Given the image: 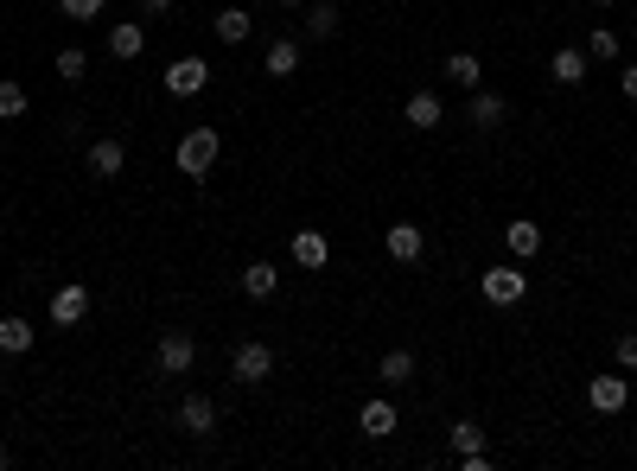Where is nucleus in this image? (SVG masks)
<instances>
[{
  "label": "nucleus",
  "instance_id": "nucleus-16",
  "mask_svg": "<svg viewBox=\"0 0 637 471\" xmlns=\"http://www.w3.org/2000/svg\"><path fill=\"white\" fill-rule=\"evenodd\" d=\"M147 51V32L134 26V20H115L109 26V58H141Z\"/></svg>",
  "mask_w": 637,
  "mask_h": 471
},
{
  "label": "nucleus",
  "instance_id": "nucleus-26",
  "mask_svg": "<svg viewBox=\"0 0 637 471\" xmlns=\"http://www.w3.org/2000/svg\"><path fill=\"white\" fill-rule=\"evenodd\" d=\"M26 115V90L20 83H0V121H20Z\"/></svg>",
  "mask_w": 637,
  "mask_h": 471
},
{
  "label": "nucleus",
  "instance_id": "nucleus-27",
  "mask_svg": "<svg viewBox=\"0 0 637 471\" xmlns=\"http://www.w3.org/2000/svg\"><path fill=\"white\" fill-rule=\"evenodd\" d=\"M83 71H90V58H83L77 45H71V51H58V77H64V83H77Z\"/></svg>",
  "mask_w": 637,
  "mask_h": 471
},
{
  "label": "nucleus",
  "instance_id": "nucleus-8",
  "mask_svg": "<svg viewBox=\"0 0 637 471\" xmlns=\"http://www.w3.org/2000/svg\"><path fill=\"white\" fill-rule=\"evenodd\" d=\"M587 401H593L599 414H618V408L631 401V376H625V370H618V376H593V382H587Z\"/></svg>",
  "mask_w": 637,
  "mask_h": 471
},
{
  "label": "nucleus",
  "instance_id": "nucleus-30",
  "mask_svg": "<svg viewBox=\"0 0 637 471\" xmlns=\"http://www.w3.org/2000/svg\"><path fill=\"white\" fill-rule=\"evenodd\" d=\"M618 370H637V331L618 338Z\"/></svg>",
  "mask_w": 637,
  "mask_h": 471
},
{
  "label": "nucleus",
  "instance_id": "nucleus-10",
  "mask_svg": "<svg viewBox=\"0 0 637 471\" xmlns=\"http://www.w3.org/2000/svg\"><path fill=\"white\" fill-rule=\"evenodd\" d=\"M504 121H510V102L504 96H497V90H472V128H504Z\"/></svg>",
  "mask_w": 637,
  "mask_h": 471
},
{
  "label": "nucleus",
  "instance_id": "nucleus-32",
  "mask_svg": "<svg viewBox=\"0 0 637 471\" xmlns=\"http://www.w3.org/2000/svg\"><path fill=\"white\" fill-rule=\"evenodd\" d=\"M141 7H147V13H166V7H172V0H141Z\"/></svg>",
  "mask_w": 637,
  "mask_h": 471
},
{
  "label": "nucleus",
  "instance_id": "nucleus-25",
  "mask_svg": "<svg viewBox=\"0 0 637 471\" xmlns=\"http://www.w3.org/2000/svg\"><path fill=\"white\" fill-rule=\"evenodd\" d=\"M453 452H459V459H472V452H485V427L459 421V427H453Z\"/></svg>",
  "mask_w": 637,
  "mask_h": 471
},
{
  "label": "nucleus",
  "instance_id": "nucleus-6",
  "mask_svg": "<svg viewBox=\"0 0 637 471\" xmlns=\"http://www.w3.org/2000/svg\"><path fill=\"white\" fill-rule=\"evenodd\" d=\"M204 83H211V64H204V58H179V64H166V96H198Z\"/></svg>",
  "mask_w": 637,
  "mask_h": 471
},
{
  "label": "nucleus",
  "instance_id": "nucleus-1",
  "mask_svg": "<svg viewBox=\"0 0 637 471\" xmlns=\"http://www.w3.org/2000/svg\"><path fill=\"white\" fill-rule=\"evenodd\" d=\"M217 128H192V134H185V141H179V153H172V160H179V172H185V179H211V166H217Z\"/></svg>",
  "mask_w": 637,
  "mask_h": 471
},
{
  "label": "nucleus",
  "instance_id": "nucleus-29",
  "mask_svg": "<svg viewBox=\"0 0 637 471\" xmlns=\"http://www.w3.org/2000/svg\"><path fill=\"white\" fill-rule=\"evenodd\" d=\"M64 20H102V0H58Z\"/></svg>",
  "mask_w": 637,
  "mask_h": 471
},
{
  "label": "nucleus",
  "instance_id": "nucleus-17",
  "mask_svg": "<svg viewBox=\"0 0 637 471\" xmlns=\"http://www.w3.org/2000/svg\"><path fill=\"white\" fill-rule=\"evenodd\" d=\"M548 77L555 83H567V90H574L580 77H587V51H574V45H561L555 58H548Z\"/></svg>",
  "mask_w": 637,
  "mask_h": 471
},
{
  "label": "nucleus",
  "instance_id": "nucleus-22",
  "mask_svg": "<svg viewBox=\"0 0 637 471\" xmlns=\"http://www.w3.org/2000/svg\"><path fill=\"white\" fill-rule=\"evenodd\" d=\"M249 26H255V20H249L243 7H223V13H217V39H223V45H243Z\"/></svg>",
  "mask_w": 637,
  "mask_h": 471
},
{
  "label": "nucleus",
  "instance_id": "nucleus-19",
  "mask_svg": "<svg viewBox=\"0 0 637 471\" xmlns=\"http://www.w3.org/2000/svg\"><path fill=\"white\" fill-rule=\"evenodd\" d=\"M262 71H268L274 83H281V77H294V71H300V45H294V39H274V45H268V64H262Z\"/></svg>",
  "mask_w": 637,
  "mask_h": 471
},
{
  "label": "nucleus",
  "instance_id": "nucleus-14",
  "mask_svg": "<svg viewBox=\"0 0 637 471\" xmlns=\"http://www.w3.org/2000/svg\"><path fill=\"white\" fill-rule=\"evenodd\" d=\"M402 115L415 121L421 134H427V128H440V121H446V109H440V96H434V90H415V96L402 102Z\"/></svg>",
  "mask_w": 637,
  "mask_h": 471
},
{
  "label": "nucleus",
  "instance_id": "nucleus-9",
  "mask_svg": "<svg viewBox=\"0 0 637 471\" xmlns=\"http://www.w3.org/2000/svg\"><path fill=\"white\" fill-rule=\"evenodd\" d=\"M383 249H389L395 261H421V249H427V236H421V223H389V236H383Z\"/></svg>",
  "mask_w": 637,
  "mask_h": 471
},
{
  "label": "nucleus",
  "instance_id": "nucleus-24",
  "mask_svg": "<svg viewBox=\"0 0 637 471\" xmlns=\"http://www.w3.org/2000/svg\"><path fill=\"white\" fill-rule=\"evenodd\" d=\"M306 32H313V39H332V32H338V7H332V0H319V7L306 13Z\"/></svg>",
  "mask_w": 637,
  "mask_h": 471
},
{
  "label": "nucleus",
  "instance_id": "nucleus-31",
  "mask_svg": "<svg viewBox=\"0 0 637 471\" xmlns=\"http://www.w3.org/2000/svg\"><path fill=\"white\" fill-rule=\"evenodd\" d=\"M625 96L637 102V64H625Z\"/></svg>",
  "mask_w": 637,
  "mask_h": 471
},
{
  "label": "nucleus",
  "instance_id": "nucleus-34",
  "mask_svg": "<svg viewBox=\"0 0 637 471\" xmlns=\"http://www.w3.org/2000/svg\"><path fill=\"white\" fill-rule=\"evenodd\" d=\"M593 7H612V0H593Z\"/></svg>",
  "mask_w": 637,
  "mask_h": 471
},
{
  "label": "nucleus",
  "instance_id": "nucleus-13",
  "mask_svg": "<svg viewBox=\"0 0 637 471\" xmlns=\"http://www.w3.org/2000/svg\"><path fill=\"white\" fill-rule=\"evenodd\" d=\"M440 77H446V83H459V90H478V83H485V64H478L472 51H453V58L440 64Z\"/></svg>",
  "mask_w": 637,
  "mask_h": 471
},
{
  "label": "nucleus",
  "instance_id": "nucleus-7",
  "mask_svg": "<svg viewBox=\"0 0 637 471\" xmlns=\"http://www.w3.org/2000/svg\"><path fill=\"white\" fill-rule=\"evenodd\" d=\"M179 433H192V440L217 433V401H211V395H185V401H179Z\"/></svg>",
  "mask_w": 637,
  "mask_h": 471
},
{
  "label": "nucleus",
  "instance_id": "nucleus-20",
  "mask_svg": "<svg viewBox=\"0 0 637 471\" xmlns=\"http://www.w3.org/2000/svg\"><path fill=\"white\" fill-rule=\"evenodd\" d=\"M504 242H510V255H516V261L542 255V223H510V230H504Z\"/></svg>",
  "mask_w": 637,
  "mask_h": 471
},
{
  "label": "nucleus",
  "instance_id": "nucleus-12",
  "mask_svg": "<svg viewBox=\"0 0 637 471\" xmlns=\"http://www.w3.org/2000/svg\"><path fill=\"white\" fill-rule=\"evenodd\" d=\"M357 427H364L370 440H389V433L402 427V421H395V401H383V395H376V401H364V414H357Z\"/></svg>",
  "mask_w": 637,
  "mask_h": 471
},
{
  "label": "nucleus",
  "instance_id": "nucleus-18",
  "mask_svg": "<svg viewBox=\"0 0 637 471\" xmlns=\"http://www.w3.org/2000/svg\"><path fill=\"white\" fill-rule=\"evenodd\" d=\"M274 287H281L274 261H249V268H243V293H249V300H274Z\"/></svg>",
  "mask_w": 637,
  "mask_h": 471
},
{
  "label": "nucleus",
  "instance_id": "nucleus-3",
  "mask_svg": "<svg viewBox=\"0 0 637 471\" xmlns=\"http://www.w3.org/2000/svg\"><path fill=\"white\" fill-rule=\"evenodd\" d=\"M230 376L236 382H268L274 376V351H268L262 338H243V344H236V357H230Z\"/></svg>",
  "mask_w": 637,
  "mask_h": 471
},
{
  "label": "nucleus",
  "instance_id": "nucleus-15",
  "mask_svg": "<svg viewBox=\"0 0 637 471\" xmlns=\"http://www.w3.org/2000/svg\"><path fill=\"white\" fill-rule=\"evenodd\" d=\"M376 382H383V389H408V382H415V351H389L376 363Z\"/></svg>",
  "mask_w": 637,
  "mask_h": 471
},
{
  "label": "nucleus",
  "instance_id": "nucleus-21",
  "mask_svg": "<svg viewBox=\"0 0 637 471\" xmlns=\"http://www.w3.org/2000/svg\"><path fill=\"white\" fill-rule=\"evenodd\" d=\"M122 166H128L122 141H96V147H90V172H96V179H115V172H122Z\"/></svg>",
  "mask_w": 637,
  "mask_h": 471
},
{
  "label": "nucleus",
  "instance_id": "nucleus-23",
  "mask_svg": "<svg viewBox=\"0 0 637 471\" xmlns=\"http://www.w3.org/2000/svg\"><path fill=\"white\" fill-rule=\"evenodd\" d=\"M0 351H7V357H26V351H32V325H26V319H0Z\"/></svg>",
  "mask_w": 637,
  "mask_h": 471
},
{
  "label": "nucleus",
  "instance_id": "nucleus-11",
  "mask_svg": "<svg viewBox=\"0 0 637 471\" xmlns=\"http://www.w3.org/2000/svg\"><path fill=\"white\" fill-rule=\"evenodd\" d=\"M294 261L319 274L325 261H332V242H325V230H294Z\"/></svg>",
  "mask_w": 637,
  "mask_h": 471
},
{
  "label": "nucleus",
  "instance_id": "nucleus-5",
  "mask_svg": "<svg viewBox=\"0 0 637 471\" xmlns=\"http://www.w3.org/2000/svg\"><path fill=\"white\" fill-rule=\"evenodd\" d=\"M83 319H90V287L64 281L58 293H51V325H64V331H71V325H83Z\"/></svg>",
  "mask_w": 637,
  "mask_h": 471
},
{
  "label": "nucleus",
  "instance_id": "nucleus-2",
  "mask_svg": "<svg viewBox=\"0 0 637 471\" xmlns=\"http://www.w3.org/2000/svg\"><path fill=\"white\" fill-rule=\"evenodd\" d=\"M478 287H485V300H491V306H516V300L529 293V274L504 261V268H485V274H478Z\"/></svg>",
  "mask_w": 637,
  "mask_h": 471
},
{
  "label": "nucleus",
  "instance_id": "nucleus-28",
  "mask_svg": "<svg viewBox=\"0 0 637 471\" xmlns=\"http://www.w3.org/2000/svg\"><path fill=\"white\" fill-rule=\"evenodd\" d=\"M587 58H599V64H612V58H618V39H612L606 26H599L593 39H587Z\"/></svg>",
  "mask_w": 637,
  "mask_h": 471
},
{
  "label": "nucleus",
  "instance_id": "nucleus-4",
  "mask_svg": "<svg viewBox=\"0 0 637 471\" xmlns=\"http://www.w3.org/2000/svg\"><path fill=\"white\" fill-rule=\"evenodd\" d=\"M153 363H160V376H185V370L198 363L192 331H166V338H160V351H153Z\"/></svg>",
  "mask_w": 637,
  "mask_h": 471
},
{
  "label": "nucleus",
  "instance_id": "nucleus-33",
  "mask_svg": "<svg viewBox=\"0 0 637 471\" xmlns=\"http://www.w3.org/2000/svg\"><path fill=\"white\" fill-rule=\"evenodd\" d=\"M281 7H306V0H281Z\"/></svg>",
  "mask_w": 637,
  "mask_h": 471
}]
</instances>
